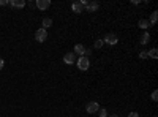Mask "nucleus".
Wrapping results in <instances>:
<instances>
[{
	"label": "nucleus",
	"instance_id": "1",
	"mask_svg": "<svg viewBox=\"0 0 158 117\" xmlns=\"http://www.w3.org/2000/svg\"><path fill=\"white\" fill-rule=\"evenodd\" d=\"M76 65H77V68L81 70V71H87L90 68V60L87 57H79L76 60Z\"/></svg>",
	"mask_w": 158,
	"mask_h": 117
},
{
	"label": "nucleus",
	"instance_id": "2",
	"mask_svg": "<svg viewBox=\"0 0 158 117\" xmlns=\"http://www.w3.org/2000/svg\"><path fill=\"white\" fill-rule=\"evenodd\" d=\"M46 38H48V30L46 29H38L36 32H35V40L38 41V43H43V41H46Z\"/></svg>",
	"mask_w": 158,
	"mask_h": 117
},
{
	"label": "nucleus",
	"instance_id": "3",
	"mask_svg": "<svg viewBox=\"0 0 158 117\" xmlns=\"http://www.w3.org/2000/svg\"><path fill=\"white\" fill-rule=\"evenodd\" d=\"M98 109H100L98 101H90V103H87V106H85V111L89 114H95V112H98Z\"/></svg>",
	"mask_w": 158,
	"mask_h": 117
},
{
	"label": "nucleus",
	"instance_id": "4",
	"mask_svg": "<svg viewBox=\"0 0 158 117\" xmlns=\"http://www.w3.org/2000/svg\"><path fill=\"white\" fill-rule=\"evenodd\" d=\"M35 6H36L38 10L44 11V10H48V8L51 6V0H36V2H35Z\"/></svg>",
	"mask_w": 158,
	"mask_h": 117
},
{
	"label": "nucleus",
	"instance_id": "5",
	"mask_svg": "<svg viewBox=\"0 0 158 117\" xmlns=\"http://www.w3.org/2000/svg\"><path fill=\"white\" fill-rule=\"evenodd\" d=\"M117 41H118V38L114 33H108L103 40V43H106V44H117Z\"/></svg>",
	"mask_w": 158,
	"mask_h": 117
},
{
	"label": "nucleus",
	"instance_id": "6",
	"mask_svg": "<svg viewBox=\"0 0 158 117\" xmlns=\"http://www.w3.org/2000/svg\"><path fill=\"white\" fill-rule=\"evenodd\" d=\"M76 60H77V59H76V54L73 52V51H71V52H68V54H65V56H63V62L67 63V65H73Z\"/></svg>",
	"mask_w": 158,
	"mask_h": 117
},
{
	"label": "nucleus",
	"instance_id": "7",
	"mask_svg": "<svg viewBox=\"0 0 158 117\" xmlns=\"http://www.w3.org/2000/svg\"><path fill=\"white\" fill-rule=\"evenodd\" d=\"M71 10H73V13H76V15H81V13H84V5L81 3V2H73L71 3Z\"/></svg>",
	"mask_w": 158,
	"mask_h": 117
},
{
	"label": "nucleus",
	"instance_id": "8",
	"mask_svg": "<svg viewBox=\"0 0 158 117\" xmlns=\"http://www.w3.org/2000/svg\"><path fill=\"white\" fill-rule=\"evenodd\" d=\"M8 5L15 6V8H24L25 5H27V2H25V0H10Z\"/></svg>",
	"mask_w": 158,
	"mask_h": 117
},
{
	"label": "nucleus",
	"instance_id": "9",
	"mask_svg": "<svg viewBox=\"0 0 158 117\" xmlns=\"http://www.w3.org/2000/svg\"><path fill=\"white\" fill-rule=\"evenodd\" d=\"M98 8H100V3H98V2H87V5H85V10L90 11V13L97 11Z\"/></svg>",
	"mask_w": 158,
	"mask_h": 117
},
{
	"label": "nucleus",
	"instance_id": "10",
	"mask_svg": "<svg viewBox=\"0 0 158 117\" xmlns=\"http://www.w3.org/2000/svg\"><path fill=\"white\" fill-rule=\"evenodd\" d=\"M73 52L77 54V56H81V57H84V54H85V46H84V44H76Z\"/></svg>",
	"mask_w": 158,
	"mask_h": 117
},
{
	"label": "nucleus",
	"instance_id": "11",
	"mask_svg": "<svg viewBox=\"0 0 158 117\" xmlns=\"http://www.w3.org/2000/svg\"><path fill=\"white\" fill-rule=\"evenodd\" d=\"M138 25H139L141 29H149V27H152V25H150V22H149V19H139Z\"/></svg>",
	"mask_w": 158,
	"mask_h": 117
},
{
	"label": "nucleus",
	"instance_id": "12",
	"mask_svg": "<svg viewBox=\"0 0 158 117\" xmlns=\"http://www.w3.org/2000/svg\"><path fill=\"white\" fill-rule=\"evenodd\" d=\"M149 41H150V35H149V32H144L142 36H141V40H139V43H141V44H147Z\"/></svg>",
	"mask_w": 158,
	"mask_h": 117
},
{
	"label": "nucleus",
	"instance_id": "13",
	"mask_svg": "<svg viewBox=\"0 0 158 117\" xmlns=\"http://www.w3.org/2000/svg\"><path fill=\"white\" fill-rule=\"evenodd\" d=\"M156 19H158V11H153L152 16H150V19H149L150 25H155V24H156Z\"/></svg>",
	"mask_w": 158,
	"mask_h": 117
},
{
	"label": "nucleus",
	"instance_id": "14",
	"mask_svg": "<svg viewBox=\"0 0 158 117\" xmlns=\"http://www.w3.org/2000/svg\"><path fill=\"white\" fill-rule=\"evenodd\" d=\"M52 25V19L51 18H44L43 19V29H49Z\"/></svg>",
	"mask_w": 158,
	"mask_h": 117
},
{
	"label": "nucleus",
	"instance_id": "15",
	"mask_svg": "<svg viewBox=\"0 0 158 117\" xmlns=\"http://www.w3.org/2000/svg\"><path fill=\"white\" fill-rule=\"evenodd\" d=\"M147 52H149V57H152V59H156V57H158V49H156V48L147 51Z\"/></svg>",
	"mask_w": 158,
	"mask_h": 117
},
{
	"label": "nucleus",
	"instance_id": "16",
	"mask_svg": "<svg viewBox=\"0 0 158 117\" xmlns=\"http://www.w3.org/2000/svg\"><path fill=\"white\" fill-rule=\"evenodd\" d=\"M98 112H100V114H98L100 117H108V111L104 109V108H100V109H98Z\"/></svg>",
	"mask_w": 158,
	"mask_h": 117
},
{
	"label": "nucleus",
	"instance_id": "17",
	"mask_svg": "<svg viewBox=\"0 0 158 117\" xmlns=\"http://www.w3.org/2000/svg\"><path fill=\"white\" fill-rule=\"evenodd\" d=\"M147 57H149L147 51H141V52H139V59H147Z\"/></svg>",
	"mask_w": 158,
	"mask_h": 117
},
{
	"label": "nucleus",
	"instance_id": "18",
	"mask_svg": "<svg viewBox=\"0 0 158 117\" xmlns=\"http://www.w3.org/2000/svg\"><path fill=\"white\" fill-rule=\"evenodd\" d=\"M150 98H152V101H158V92H156V90H155V92H152Z\"/></svg>",
	"mask_w": 158,
	"mask_h": 117
},
{
	"label": "nucleus",
	"instance_id": "19",
	"mask_svg": "<svg viewBox=\"0 0 158 117\" xmlns=\"http://www.w3.org/2000/svg\"><path fill=\"white\" fill-rule=\"evenodd\" d=\"M103 44H104V43H103V40H97V41H95V44H94V46H95V48H97V49H100V48H101V46H103Z\"/></svg>",
	"mask_w": 158,
	"mask_h": 117
},
{
	"label": "nucleus",
	"instance_id": "20",
	"mask_svg": "<svg viewBox=\"0 0 158 117\" xmlns=\"http://www.w3.org/2000/svg\"><path fill=\"white\" fill-rule=\"evenodd\" d=\"M128 117H139V114L133 111V112H130V114H128Z\"/></svg>",
	"mask_w": 158,
	"mask_h": 117
},
{
	"label": "nucleus",
	"instance_id": "21",
	"mask_svg": "<svg viewBox=\"0 0 158 117\" xmlns=\"http://www.w3.org/2000/svg\"><path fill=\"white\" fill-rule=\"evenodd\" d=\"M8 5V0H0V6H5Z\"/></svg>",
	"mask_w": 158,
	"mask_h": 117
},
{
	"label": "nucleus",
	"instance_id": "22",
	"mask_svg": "<svg viewBox=\"0 0 158 117\" xmlns=\"http://www.w3.org/2000/svg\"><path fill=\"white\" fill-rule=\"evenodd\" d=\"M3 65H5V60H3L2 57H0V70H2V68H3Z\"/></svg>",
	"mask_w": 158,
	"mask_h": 117
},
{
	"label": "nucleus",
	"instance_id": "23",
	"mask_svg": "<svg viewBox=\"0 0 158 117\" xmlns=\"http://www.w3.org/2000/svg\"><path fill=\"white\" fill-rule=\"evenodd\" d=\"M90 54H92V51H90V49H85V54H84V57H89Z\"/></svg>",
	"mask_w": 158,
	"mask_h": 117
},
{
	"label": "nucleus",
	"instance_id": "24",
	"mask_svg": "<svg viewBox=\"0 0 158 117\" xmlns=\"http://www.w3.org/2000/svg\"><path fill=\"white\" fill-rule=\"evenodd\" d=\"M108 117H117V115H115V114H111V115H108Z\"/></svg>",
	"mask_w": 158,
	"mask_h": 117
}]
</instances>
